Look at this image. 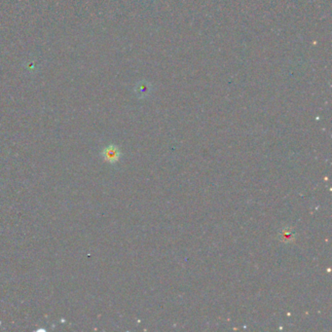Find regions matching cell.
Here are the masks:
<instances>
[{"mask_svg": "<svg viewBox=\"0 0 332 332\" xmlns=\"http://www.w3.org/2000/svg\"><path fill=\"white\" fill-rule=\"evenodd\" d=\"M281 238H282V240L285 241V242L292 241V233H291V231H288V230L286 229V230L282 231V233H281Z\"/></svg>", "mask_w": 332, "mask_h": 332, "instance_id": "cell-2", "label": "cell"}, {"mask_svg": "<svg viewBox=\"0 0 332 332\" xmlns=\"http://www.w3.org/2000/svg\"><path fill=\"white\" fill-rule=\"evenodd\" d=\"M101 155H102L103 159H104L106 162L111 163V164H114V163L118 162V160L120 159L121 152H120V150L118 149V147H116L115 145H109V146L105 147V148L102 150Z\"/></svg>", "mask_w": 332, "mask_h": 332, "instance_id": "cell-1", "label": "cell"}]
</instances>
